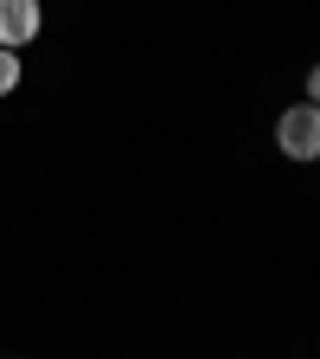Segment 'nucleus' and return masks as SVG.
Returning a JSON list of instances; mask_svg holds the SVG:
<instances>
[{"label":"nucleus","instance_id":"nucleus-3","mask_svg":"<svg viewBox=\"0 0 320 359\" xmlns=\"http://www.w3.org/2000/svg\"><path fill=\"white\" fill-rule=\"evenodd\" d=\"M20 77H26L20 52H0V97H13V90H20Z\"/></svg>","mask_w":320,"mask_h":359},{"label":"nucleus","instance_id":"nucleus-2","mask_svg":"<svg viewBox=\"0 0 320 359\" xmlns=\"http://www.w3.org/2000/svg\"><path fill=\"white\" fill-rule=\"evenodd\" d=\"M45 32V7L39 0H0V52H26Z\"/></svg>","mask_w":320,"mask_h":359},{"label":"nucleus","instance_id":"nucleus-1","mask_svg":"<svg viewBox=\"0 0 320 359\" xmlns=\"http://www.w3.org/2000/svg\"><path fill=\"white\" fill-rule=\"evenodd\" d=\"M276 154H288L295 167H314L320 161V109L314 103H288L276 116Z\"/></svg>","mask_w":320,"mask_h":359},{"label":"nucleus","instance_id":"nucleus-4","mask_svg":"<svg viewBox=\"0 0 320 359\" xmlns=\"http://www.w3.org/2000/svg\"><path fill=\"white\" fill-rule=\"evenodd\" d=\"M301 103H314V109H320V65H307V97H301Z\"/></svg>","mask_w":320,"mask_h":359}]
</instances>
